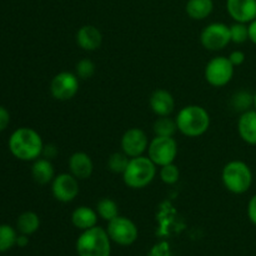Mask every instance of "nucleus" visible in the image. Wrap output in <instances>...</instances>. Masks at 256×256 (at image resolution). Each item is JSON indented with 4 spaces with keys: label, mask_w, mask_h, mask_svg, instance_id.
Returning a JSON list of instances; mask_svg holds the SVG:
<instances>
[{
    "label": "nucleus",
    "mask_w": 256,
    "mask_h": 256,
    "mask_svg": "<svg viewBox=\"0 0 256 256\" xmlns=\"http://www.w3.org/2000/svg\"><path fill=\"white\" fill-rule=\"evenodd\" d=\"M32 176L39 185H46L52 182L55 178V170L52 160L46 158H39L34 160L32 166Z\"/></svg>",
    "instance_id": "a211bd4d"
},
{
    "label": "nucleus",
    "mask_w": 256,
    "mask_h": 256,
    "mask_svg": "<svg viewBox=\"0 0 256 256\" xmlns=\"http://www.w3.org/2000/svg\"><path fill=\"white\" fill-rule=\"evenodd\" d=\"M152 130H154L155 136H174L175 132H178V125L175 119H172V118L158 116Z\"/></svg>",
    "instance_id": "5701e85b"
},
{
    "label": "nucleus",
    "mask_w": 256,
    "mask_h": 256,
    "mask_svg": "<svg viewBox=\"0 0 256 256\" xmlns=\"http://www.w3.org/2000/svg\"><path fill=\"white\" fill-rule=\"evenodd\" d=\"M79 180L70 172L55 175L52 182V192L55 200L60 202H72L79 195Z\"/></svg>",
    "instance_id": "9b49d317"
},
{
    "label": "nucleus",
    "mask_w": 256,
    "mask_h": 256,
    "mask_svg": "<svg viewBox=\"0 0 256 256\" xmlns=\"http://www.w3.org/2000/svg\"><path fill=\"white\" fill-rule=\"evenodd\" d=\"M238 132L244 142L248 145H256V110H248L240 114L238 120Z\"/></svg>",
    "instance_id": "f3484780"
},
{
    "label": "nucleus",
    "mask_w": 256,
    "mask_h": 256,
    "mask_svg": "<svg viewBox=\"0 0 256 256\" xmlns=\"http://www.w3.org/2000/svg\"><path fill=\"white\" fill-rule=\"evenodd\" d=\"M106 232L112 242L122 246L132 245L139 236V232L134 222H132L129 218L120 216V215L108 222Z\"/></svg>",
    "instance_id": "6e6552de"
},
{
    "label": "nucleus",
    "mask_w": 256,
    "mask_h": 256,
    "mask_svg": "<svg viewBox=\"0 0 256 256\" xmlns=\"http://www.w3.org/2000/svg\"><path fill=\"white\" fill-rule=\"evenodd\" d=\"M175 122L178 132L188 138H199L210 128V115L200 105H188L178 112Z\"/></svg>",
    "instance_id": "f03ea898"
},
{
    "label": "nucleus",
    "mask_w": 256,
    "mask_h": 256,
    "mask_svg": "<svg viewBox=\"0 0 256 256\" xmlns=\"http://www.w3.org/2000/svg\"><path fill=\"white\" fill-rule=\"evenodd\" d=\"M76 44L85 52H95L102 46V34L94 25H82L76 32Z\"/></svg>",
    "instance_id": "dca6fc26"
},
{
    "label": "nucleus",
    "mask_w": 256,
    "mask_h": 256,
    "mask_svg": "<svg viewBox=\"0 0 256 256\" xmlns=\"http://www.w3.org/2000/svg\"><path fill=\"white\" fill-rule=\"evenodd\" d=\"M160 179L164 184L166 185H174L179 182L180 179V170L174 162L172 164H166L164 166H160Z\"/></svg>",
    "instance_id": "bb28decb"
},
{
    "label": "nucleus",
    "mask_w": 256,
    "mask_h": 256,
    "mask_svg": "<svg viewBox=\"0 0 256 256\" xmlns=\"http://www.w3.org/2000/svg\"><path fill=\"white\" fill-rule=\"evenodd\" d=\"M28 242H29V238H28V235H24V234L18 235V238H16V245H18V246L24 248V246H26Z\"/></svg>",
    "instance_id": "f704fd0d"
},
{
    "label": "nucleus",
    "mask_w": 256,
    "mask_h": 256,
    "mask_svg": "<svg viewBox=\"0 0 256 256\" xmlns=\"http://www.w3.org/2000/svg\"><path fill=\"white\" fill-rule=\"evenodd\" d=\"M98 212L89 206H79L72 212V222L76 229L88 230L96 226L98 224Z\"/></svg>",
    "instance_id": "6ab92c4d"
},
{
    "label": "nucleus",
    "mask_w": 256,
    "mask_h": 256,
    "mask_svg": "<svg viewBox=\"0 0 256 256\" xmlns=\"http://www.w3.org/2000/svg\"><path fill=\"white\" fill-rule=\"evenodd\" d=\"M148 156L156 166L172 164L178 156V142L174 136H155L148 146Z\"/></svg>",
    "instance_id": "423d86ee"
},
{
    "label": "nucleus",
    "mask_w": 256,
    "mask_h": 256,
    "mask_svg": "<svg viewBox=\"0 0 256 256\" xmlns=\"http://www.w3.org/2000/svg\"><path fill=\"white\" fill-rule=\"evenodd\" d=\"M149 106L156 116H170L175 108L174 96L168 90L158 89L150 95Z\"/></svg>",
    "instance_id": "2eb2a0df"
},
{
    "label": "nucleus",
    "mask_w": 256,
    "mask_h": 256,
    "mask_svg": "<svg viewBox=\"0 0 256 256\" xmlns=\"http://www.w3.org/2000/svg\"><path fill=\"white\" fill-rule=\"evenodd\" d=\"M42 155H44V158H46V159H49V160L54 159V158L58 155L56 146H55L54 144L44 145V149H42Z\"/></svg>",
    "instance_id": "473e14b6"
},
{
    "label": "nucleus",
    "mask_w": 256,
    "mask_h": 256,
    "mask_svg": "<svg viewBox=\"0 0 256 256\" xmlns=\"http://www.w3.org/2000/svg\"><path fill=\"white\" fill-rule=\"evenodd\" d=\"M200 42L210 52H219L225 49L232 42L230 26L224 22H212L202 29Z\"/></svg>",
    "instance_id": "1a4fd4ad"
},
{
    "label": "nucleus",
    "mask_w": 256,
    "mask_h": 256,
    "mask_svg": "<svg viewBox=\"0 0 256 256\" xmlns=\"http://www.w3.org/2000/svg\"><path fill=\"white\" fill-rule=\"evenodd\" d=\"M149 142L148 135L145 134L144 130L139 128H132L122 134L120 146H122V152H125L129 158H138L142 156L146 152Z\"/></svg>",
    "instance_id": "f8f14e48"
},
{
    "label": "nucleus",
    "mask_w": 256,
    "mask_h": 256,
    "mask_svg": "<svg viewBox=\"0 0 256 256\" xmlns=\"http://www.w3.org/2000/svg\"><path fill=\"white\" fill-rule=\"evenodd\" d=\"M129 160L130 158L128 156L125 152H114V154L110 155L109 159H108V168H109L110 172H115V174L122 175V172L126 169L128 164H129Z\"/></svg>",
    "instance_id": "a878e982"
},
{
    "label": "nucleus",
    "mask_w": 256,
    "mask_h": 256,
    "mask_svg": "<svg viewBox=\"0 0 256 256\" xmlns=\"http://www.w3.org/2000/svg\"><path fill=\"white\" fill-rule=\"evenodd\" d=\"M228 58H229V60L234 66H240L245 62V58L246 56H245L244 52H242V50H234V52H230Z\"/></svg>",
    "instance_id": "c756f323"
},
{
    "label": "nucleus",
    "mask_w": 256,
    "mask_h": 256,
    "mask_svg": "<svg viewBox=\"0 0 256 256\" xmlns=\"http://www.w3.org/2000/svg\"><path fill=\"white\" fill-rule=\"evenodd\" d=\"M235 66L228 56H215L206 64L205 80L214 88H222L232 82Z\"/></svg>",
    "instance_id": "0eeeda50"
},
{
    "label": "nucleus",
    "mask_w": 256,
    "mask_h": 256,
    "mask_svg": "<svg viewBox=\"0 0 256 256\" xmlns=\"http://www.w3.org/2000/svg\"><path fill=\"white\" fill-rule=\"evenodd\" d=\"M226 10L234 22L249 24L256 19V0H226Z\"/></svg>",
    "instance_id": "ddd939ff"
},
{
    "label": "nucleus",
    "mask_w": 256,
    "mask_h": 256,
    "mask_svg": "<svg viewBox=\"0 0 256 256\" xmlns=\"http://www.w3.org/2000/svg\"><path fill=\"white\" fill-rule=\"evenodd\" d=\"M16 228L20 234L32 235L40 228V218L34 212H25L19 215L16 222Z\"/></svg>",
    "instance_id": "412c9836"
},
{
    "label": "nucleus",
    "mask_w": 256,
    "mask_h": 256,
    "mask_svg": "<svg viewBox=\"0 0 256 256\" xmlns=\"http://www.w3.org/2000/svg\"><path fill=\"white\" fill-rule=\"evenodd\" d=\"M230 105L238 112H244L254 108V94L248 90H239L235 92L230 100Z\"/></svg>",
    "instance_id": "4be33fe9"
},
{
    "label": "nucleus",
    "mask_w": 256,
    "mask_h": 256,
    "mask_svg": "<svg viewBox=\"0 0 256 256\" xmlns=\"http://www.w3.org/2000/svg\"><path fill=\"white\" fill-rule=\"evenodd\" d=\"M75 74L79 79L88 80L95 74V64L90 59H82L75 65Z\"/></svg>",
    "instance_id": "c85d7f7f"
},
{
    "label": "nucleus",
    "mask_w": 256,
    "mask_h": 256,
    "mask_svg": "<svg viewBox=\"0 0 256 256\" xmlns=\"http://www.w3.org/2000/svg\"><path fill=\"white\" fill-rule=\"evenodd\" d=\"M248 26H249V40L252 44L256 45V19L249 22Z\"/></svg>",
    "instance_id": "72a5a7b5"
},
{
    "label": "nucleus",
    "mask_w": 256,
    "mask_h": 256,
    "mask_svg": "<svg viewBox=\"0 0 256 256\" xmlns=\"http://www.w3.org/2000/svg\"><path fill=\"white\" fill-rule=\"evenodd\" d=\"M12 156L22 162H34L42 154L44 142L36 130L32 128H18L10 135L8 142Z\"/></svg>",
    "instance_id": "f257e3e1"
},
{
    "label": "nucleus",
    "mask_w": 256,
    "mask_h": 256,
    "mask_svg": "<svg viewBox=\"0 0 256 256\" xmlns=\"http://www.w3.org/2000/svg\"><path fill=\"white\" fill-rule=\"evenodd\" d=\"M10 122V114L6 108L0 105V132H4Z\"/></svg>",
    "instance_id": "2f4dec72"
},
{
    "label": "nucleus",
    "mask_w": 256,
    "mask_h": 256,
    "mask_svg": "<svg viewBox=\"0 0 256 256\" xmlns=\"http://www.w3.org/2000/svg\"><path fill=\"white\" fill-rule=\"evenodd\" d=\"M18 234L14 228L8 224L0 225V252H8L16 245Z\"/></svg>",
    "instance_id": "393cba45"
},
{
    "label": "nucleus",
    "mask_w": 256,
    "mask_h": 256,
    "mask_svg": "<svg viewBox=\"0 0 256 256\" xmlns=\"http://www.w3.org/2000/svg\"><path fill=\"white\" fill-rule=\"evenodd\" d=\"M96 212L102 220L110 222V220L119 216V206H118V204L112 199H110V198H104V199L98 202Z\"/></svg>",
    "instance_id": "b1692460"
},
{
    "label": "nucleus",
    "mask_w": 256,
    "mask_h": 256,
    "mask_svg": "<svg viewBox=\"0 0 256 256\" xmlns=\"http://www.w3.org/2000/svg\"><path fill=\"white\" fill-rule=\"evenodd\" d=\"M214 10L212 0H188L185 12L192 20H204Z\"/></svg>",
    "instance_id": "aec40b11"
},
{
    "label": "nucleus",
    "mask_w": 256,
    "mask_h": 256,
    "mask_svg": "<svg viewBox=\"0 0 256 256\" xmlns=\"http://www.w3.org/2000/svg\"><path fill=\"white\" fill-rule=\"evenodd\" d=\"M156 176V165L149 156L130 158L126 169L122 172V180L128 188L134 190L144 189L152 184Z\"/></svg>",
    "instance_id": "39448f33"
},
{
    "label": "nucleus",
    "mask_w": 256,
    "mask_h": 256,
    "mask_svg": "<svg viewBox=\"0 0 256 256\" xmlns=\"http://www.w3.org/2000/svg\"><path fill=\"white\" fill-rule=\"evenodd\" d=\"M222 180L228 192L242 195L250 190L254 182V175L252 168L246 162L242 160H232L222 168Z\"/></svg>",
    "instance_id": "7ed1b4c3"
},
{
    "label": "nucleus",
    "mask_w": 256,
    "mask_h": 256,
    "mask_svg": "<svg viewBox=\"0 0 256 256\" xmlns=\"http://www.w3.org/2000/svg\"><path fill=\"white\" fill-rule=\"evenodd\" d=\"M254 109L256 110V92L254 94Z\"/></svg>",
    "instance_id": "c9c22d12"
},
{
    "label": "nucleus",
    "mask_w": 256,
    "mask_h": 256,
    "mask_svg": "<svg viewBox=\"0 0 256 256\" xmlns=\"http://www.w3.org/2000/svg\"><path fill=\"white\" fill-rule=\"evenodd\" d=\"M230 36L234 44H244L249 40V26L244 22H236L230 25Z\"/></svg>",
    "instance_id": "cd10ccee"
},
{
    "label": "nucleus",
    "mask_w": 256,
    "mask_h": 256,
    "mask_svg": "<svg viewBox=\"0 0 256 256\" xmlns=\"http://www.w3.org/2000/svg\"><path fill=\"white\" fill-rule=\"evenodd\" d=\"M69 172L78 180H86L94 172V162L89 154L84 152H76L69 158Z\"/></svg>",
    "instance_id": "4468645a"
},
{
    "label": "nucleus",
    "mask_w": 256,
    "mask_h": 256,
    "mask_svg": "<svg viewBox=\"0 0 256 256\" xmlns=\"http://www.w3.org/2000/svg\"><path fill=\"white\" fill-rule=\"evenodd\" d=\"M76 252L79 256H110L112 239L106 229L94 226L84 230L76 240Z\"/></svg>",
    "instance_id": "20e7f679"
},
{
    "label": "nucleus",
    "mask_w": 256,
    "mask_h": 256,
    "mask_svg": "<svg viewBox=\"0 0 256 256\" xmlns=\"http://www.w3.org/2000/svg\"><path fill=\"white\" fill-rule=\"evenodd\" d=\"M80 79L75 72H60L50 82V94L59 102L72 99L79 92Z\"/></svg>",
    "instance_id": "9d476101"
},
{
    "label": "nucleus",
    "mask_w": 256,
    "mask_h": 256,
    "mask_svg": "<svg viewBox=\"0 0 256 256\" xmlns=\"http://www.w3.org/2000/svg\"><path fill=\"white\" fill-rule=\"evenodd\" d=\"M248 218L256 226V194L252 195L248 202Z\"/></svg>",
    "instance_id": "7c9ffc66"
}]
</instances>
